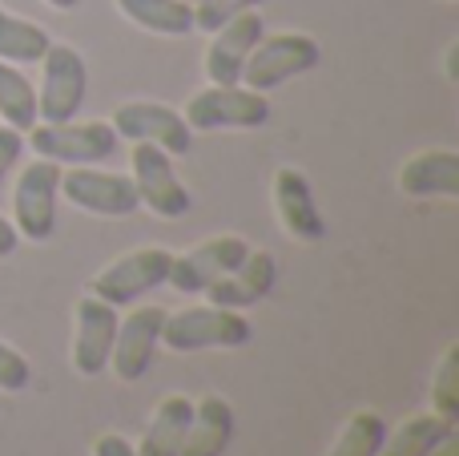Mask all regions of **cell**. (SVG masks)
Here are the masks:
<instances>
[{
    "instance_id": "cell-1",
    "label": "cell",
    "mask_w": 459,
    "mask_h": 456,
    "mask_svg": "<svg viewBox=\"0 0 459 456\" xmlns=\"http://www.w3.org/2000/svg\"><path fill=\"white\" fill-rule=\"evenodd\" d=\"M250 344V323L242 311H230L218 303L182 307V311H166L161 323V347L169 352H202V347H242Z\"/></svg>"
},
{
    "instance_id": "cell-2",
    "label": "cell",
    "mask_w": 459,
    "mask_h": 456,
    "mask_svg": "<svg viewBox=\"0 0 459 456\" xmlns=\"http://www.w3.org/2000/svg\"><path fill=\"white\" fill-rule=\"evenodd\" d=\"M323 61V48L307 32H274L254 45V53L242 65V85L254 93H270V89L286 85V81L310 73Z\"/></svg>"
},
{
    "instance_id": "cell-3",
    "label": "cell",
    "mask_w": 459,
    "mask_h": 456,
    "mask_svg": "<svg viewBox=\"0 0 459 456\" xmlns=\"http://www.w3.org/2000/svg\"><path fill=\"white\" fill-rule=\"evenodd\" d=\"M40 89H37V121H73L85 105L89 93V69L85 57L73 45H48L45 57H40Z\"/></svg>"
},
{
    "instance_id": "cell-4",
    "label": "cell",
    "mask_w": 459,
    "mask_h": 456,
    "mask_svg": "<svg viewBox=\"0 0 459 456\" xmlns=\"http://www.w3.org/2000/svg\"><path fill=\"white\" fill-rule=\"evenodd\" d=\"M121 137L113 134L109 121H37L29 129V145L37 150V158H48L56 166H97L117 150Z\"/></svg>"
},
{
    "instance_id": "cell-5",
    "label": "cell",
    "mask_w": 459,
    "mask_h": 456,
    "mask_svg": "<svg viewBox=\"0 0 459 456\" xmlns=\"http://www.w3.org/2000/svg\"><path fill=\"white\" fill-rule=\"evenodd\" d=\"M186 126L202 134L218 129H262L270 121V97L246 85H206L186 101Z\"/></svg>"
},
{
    "instance_id": "cell-6",
    "label": "cell",
    "mask_w": 459,
    "mask_h": 456,
    "mask_svg": "<svg viewBox=\"0 0 459 456\" xmlns=\"http://www.w3.org/2000/svg\"><path fill=\"white\" fill-rule=\"evenodd\" d=\"M169 263H174V255H169L166 247L126 250L121 259H113L109 267H101V271L93 275V283H89V295L105 299V303H113V307L137 303L142 295L158 291L161 283L169 279Z\"/></svg>"
},
{
    "instance_id": "cell-7",
    "label": "cell",
    "mask_w": 459,
    "mask_h": 456,
    "mask_svg": "<svg viewBox=\"0 0 459 456\" xmlns=\"http://www.w3.org/2000/svg\"><path fill=\"white\" fill-rule=\"evenodd\" d=\"M61 170L56 162L37 158L21 170L13 186V218L16 234L29 242H45L56 231V194H61Z\"/></svg>"
},
{
    "instance_id": "cell-8",
    "label": "cell",
    "mask_w": 459,
    "mask_h": 456,
    "mask_svg": "<svg viewBox=\"0 0 459 456\" xmlns=\"http://www.w3.org/2000/svg\"><path fill=\"white\" fill-rule=\"evenodd\" d=\"M113 134L126 142H145L166 150L169 158H182L194 150V129L186 126V118L178 110L161 101H121L109 118Z\"/></svg>"
},
{
    "instance_id": "cell-9",
    "label": "cell",
    "mask_w": 459,
    "mask_h": 456,
    "mask_svg": "<svg viewBox=\"0 0 459 456\" xmlns=\"http://www.w3.org/2000/svg\"><path fill=\"white\" fill-rule=\"evenodd\" d=\"M129 178L137 186V198H142L145 210H153L158 218H186L194 206L190 190L182 186L174 162H169L166 150L158 145L134 142V153H129Z\"/></svg>"
},
{
    "instance_id": "cell-10",
    "label": "cell",
    "mask_w": 459,
    "mask_h": 456,
    "mask_svg": "<svg viewBox=\"0 0 459 456\" xmlns=\"http://www.w3.org/2000/svg\"><path fill=\"white\" fill-rule=\"evenodd\" d=\"M61 194L77 210L97 215V218H129L137 206H142L134 178L113 174V170H97V166L61 170Z\"/></svg>"
},
{
    "instance_id": "cell-11",
    "label": "cell",
    "mask_w": 459,
    "mask_h": 456,
    "mask_svg": "<svg viewBox=\"0 0 459 456\" xmlns=\"http://www.w3.org/2000/svg\"><path fill=\"white\" fill-rule=\"evenodd\" d=\"M246 255H250V242L242 234H214V239L190 247L186 255H174L166 283L182 295H206V287H214L222 275L234 271Z\"/></svg>"
},
{
    "instance_id": "cell-12",
    "label": "cell",
    "mask_w": 459,
    "mask_h": 456,
    "mask_svg": "<svg viewBox=\"0 0 459 456\" xmlns=\"http://www.w3.org/2000/svg\"><path fill=\"white\" fill-rule=\"evenodd\" d=\"M113 336H117V307L97 295L77 299L73 307V368L77 376L93 380L109 368Z\"/></svg>"
},
{
    "instance_id": "cell-13",
    "label": "cell",
    "mask_w": 459,
    "mask_h": 456,
    "mask_svg": "<svg viewBox=\"0 0 459 456\" xmlns=\"http://www.w3.org/2000/svg\"><path fill=\"white\" fill-rule=\"evenodd\" d=\"M161 323H166V307H137L134 315L117 320V336H113L109 368L117 372V380L134 384L150 372L153 355L161 347Z\"/></svg>"
},
{
    "instance_id": "cell-14",
    "label": "cell",
    "mask_w": 459,
    "mask_h": 456,
    "mask_svg": "<svg viewBox=\"0 0 459 456\" xmlns=\"http://www.w3.org/2000/svg\"><path fill=\"white\" fill-rule=\"evenodd\" d=\"M270 198H274V215L282 223V231L299 242H318L326 239V218L315 202V190H310V178L294 166H282L274 174V186H270Z\"/></svg>"
},
{
    "instance_id": "cell-15",
    "label": "cell",
    "mask_w": 459,
    "mask_h": 456,
    "mask_svg": "<svg viewBox=\"0 0 459 456\" xmlns=\"http://www.w3.org/2000/svg\"><path fill=\"white\" fill-rule=\"evenodd\" d=\"M266 37V21L258 13H242L214 29V40L206 48V77L210 85H242V65L254 53V45Z\"/></svg>"
},
{
    "instance_id": "cell-16",
    "label": "cell",
    "mask_w": 459,
    "mask_h": 456,
    "mask_svg": "<svg viewBox=\"0 0 459 456\" xmlns=\"http://www.w3.org/2000/svg\"><path fill=\"white\" fill-rule=\"evenodd\" d=\"M278 283V263L270 250H254L242 259V263L234 267L230 275L214 283V287H206V299L218 307H230V311H246V307L262 303V299L274 291Z\"/></svg>"
},
{
    "instance_id": "cell-17",
    "label": "cell",
    "mask_w": 459,
    "mask_h": 456,
    "mask_svg": "<svg viewBox=\"0 0 459 456\" xmlns=\"http://www.w3.org/2000/svg\"><path fill=\"white\" fill-rule=\"evenodd\" d=\"M399 190L407 198H459V153L423 150L399 166Z\"/></svg>"
},
{
    "instance_id": "cell-18",
    "label": "cell",
    "mask_w": 459,
    "mask_h": 456,
    "mask_svg": "<svg viewBox=\"0 0 459 456\" xmlns=\"http://www.w3.org/2000/svg\"><path fill=\"white\" fill-rule=\"evenodd\" d=\"M230 441H234V408H230L226 396L210 392L194 400V417L178 456H222Z\"/></svg>"
},
{
    "instance_id": "cell-19",
    "label": "cell",
    "mask_w": 459,
    "mask_h": 456,
    "mask_svg": "<svg viewBox=\"0 0 459 456\" xmlns=\"http://www.w3.org/2000/svg\"><path fill=\"white\" fill-rule=\"evenodd\" d=\"M194 417V400L182 392L166 396V400L153 408L150 425H145V436L137 444V456H178L186 441V428H190Z\"/></svg>"
},
{
    "instance_id": "cell-20",
    "label": "cell",
    "mask_w": 459,
    "mask_h": 456,
    "mask_svg": "<svg viewBox=\"0 0 459 456\" xmlns=\"http://www.w3.org/2000/svg\"><path fill=\"white\" fill-rule=\"evenodd\" d=\"M121 16L129 24L158 37H190L194 32V4L186 0H117Z\"/></svg>"
},
{
    "instance_id": "cell-21",
    "label": "cell",
    "mask_w": 459,
    "mask_h": 456,
    "mask_svg": "<svg viewBox=\"0 0 459 456\" xmlns=\"http://www.w3.org/2000/svg\"><path fill=\"white\" fill-rule=\"evenodd\" d=\"M452 433H455V420L439 417V412H415L395 433L387 428V441H383L379 456H431V449Z\"/></svg>"
},
{
    "instance_id": "cell-22",
    "label": "cell",
    "mask_w": 459,
    "mask_h": 456,
    "mask_svg": "<svg viewBox=\"0 0 459 456\" xmlns=\"http://www.w3.org/2000/svg\"><path fill=\"white\" fill-rule=\"evenodd\" d=\"M48 45H53V37H48L40 24H32V21H24V16L0 8V61L37 65Z\"/></svg>"
},
{
    "instance_id": "cell-23",
    "label": "cell",
    "mask_w": 459,
    "mask_h": 456,
    "mask_svg": "<svg viewBox=\"0 0 459 456\" xmlns=\"http://www.w3.org/2000/svg\"><path fill=\"white\" fill-rule=\"evenodd\" d=\"M0 118H4V126L21 129V134H29L37 126V89L8 61H0Z\"/></svg>"
},
{
    "instance_id": "cell-24",
    "label": "cell",
    "mask_w": 459,
    "mask_h": 456,
    "mask_svg": "<svg viewBox=\"0 0 459 456\" xmlns=\"http://www.w3.org/2000/svg\"><path fill=\"white\" fill-rule=\"evenodd\" d=\"M383 441H387V420L379 412H371V408L351 412V420L342 425L331 456H379Z\"/></svg>"
},
{
    "instance_id": "cell-25",
    "label": "cell",
    "mask_w": 459,
    "mask_h": 456,
    "mask_svg": "<svg viewBox=\"0 0 459 456\" xmlns=\"http://www.w3.org/2000/svg\"><path fill=\"white\" fill-rule=\"evenodd\" d=\"M431 412L455 420L459 417V344L444 352L436 368V384H431Z\"/></svg>"
},
{
    "instance_id": "cell-26",
    "label": "cell",
    "mask_w": 459,
    "mask_h": 456,
    "mask_svg": "<svg viewBox=\"0 0 459 456\" xmlns=\"http://www.w3.org/2000/svg\"><path fill=\"white\" fill-rule=\"evenodd\" d=\"M262 0H198L194 4V29L202 32H214L222 29L226 21H234V16L250 13V8H258Z\"/></svg>"
},
{
    "instance_id": "cell-27",
    "label": "cell",
    "mask_w": 459,
    "mask_h": 456,
    "mask_svg": "<svg viewBox=\"0 0 459 456\" xmlns=\"http://www.w3.org/2000/svg\"><path fill=\"white\" fill-rule=\"evenodd\" d=\"M32 384V364L0 339V392H24Z\"/></svg>"
},
{
    "instance_id": "cell-28",
    "label": "cell",
    "mask_w": 459,
    "mask_h": 456,
    "mask_svg": "<svg viewBox=\"0 0 459 456\" xmlns=\"http://www.w3.org/2000/svg\"><path fill=\"white\" fill-rule=\"evenodd\" d=\"M24 153V134L13 126H0V190H4L8 174L16 170V162H21Z\"/></svg>"
},
{
    "instance_id": "cell-29",
    "label": "cell",
    "mask_w": 459,
    "mask_h": 456,
    "mask_svg": "<svg viewBox=\"0 0 459 456\" xmlns=\"http://www.w3.org/2000/svg\"><path fill=\"white\" fill-rule=\"evenodd\" d=\"M93 456H137V449L121 433H105V436H97Z\"/></svg>"
},
{
    "instance_id": "cell-30",
    "label": "cell",
    "mask_w": 459,
    "mask_h": 456,
    "mask_svg": "<svg viewBox=\"0 0 459 456\" xmlns=\"http://www.w3.org/2000/svg\"><path fill=\"white\" fill-rule=\"evenodd\" d=\"M16 247H21V234H16V226L8 223L4 215H0V259H13Z\"/></svg>"
},
{
    "instance_id": "cell-31",
    "label": "cell",
    "mask_w": 459,
    "mask_h": 456,
    "mask_svg": "<svg viewBox=\"0 0 459 456\" xmlns=\"http://www.w3.org/2000/svg\"><path fill=\"white\" fill-rule=\"evenodd\" d=\"M447 81H459V40L447 45Z\"/></svg>"
},
{
    "instance_id": "cell-32",
    "label": "cell",
    "mask_w": 459,
    "mask_h": 456,
    "mask_svg": "<svg viewBox=\"0 0 459 456\" xmlns=\"http://www.w3.org/2000/svg\"><path fill=\"white\" fill-rule=\"evenodd\" d=\"M431 456H459V441H455V433L452 436H444V441L431 449Z\"/></svg>"
},
{
    "instance_id": "cell-33",
    "label": "cell",
    "mask_w": 459,
    "mask_h": 456,
    "mask_svg": "<svg viewBox=\"0 0 459 456\" xmlns=\"http://www.w3.org/2000/svg\"><path fill=\"white\" fill-rule=\"evenodd\" d=\"M48 8H56V13H69V8H77L81 0H45Z\"/></svg>"
},
{
    "instance_id": "cell-34",
    "label": "cell",
    "mask_w": 459,
    "mask_h": 456,
    "mask_svg": "<svg viewBox=\"0 0 459 456\" xmlns=\"http://www.w3.org/2000/svg\"><path fill=\"white\" fill-rule=\"evenodd\" d=\"M186 4H198V0H186Z\"/></svg>"
}]
</instances>
